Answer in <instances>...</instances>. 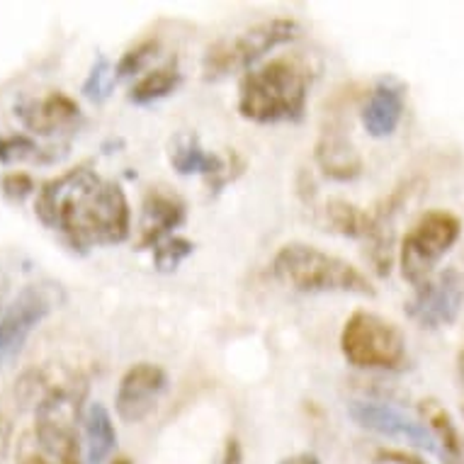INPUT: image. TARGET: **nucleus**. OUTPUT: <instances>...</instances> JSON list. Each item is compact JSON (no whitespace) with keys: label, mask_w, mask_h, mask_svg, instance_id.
I'll list each match as a JSON object with an SVG mask.
<instances>
[{"label":"nucleus","mask_w":464,"mask_h":464,"mask_svg":"<svg viewBox=\"0 0 464 464\" xmlns=\"http://www.w3.org/2000/svg\"><path fill=\"white\" fill-rule=\"evenodd\" d=\"M63 302H66V292L59 282L42 280L23 287V292L0 316V367L13 362L23 353L32 331Z\"/></svg>","instance_id":"8"},{"label":"nucleus","mask_w":464,"mask_h":464,"mask_svg":"<svg viewBox=\"0 0 464 464\" xmlns=\"http://www.w3.org/2000/svg\"><path fill=\"white\" fill-rule=\"evenodd\" d=\"M117 448L114 420L102 401H91L83 411L85 464H105Z\"/></svg>","instance_id":"18"},{"label":"nucleus","mask_w":464,"mask_h":464,"mask_svg":"<svg viewBox=\"0 0 464 464\" xmlns=\"http://www.w3.org/2000/svg\"><path fill=\"white\" fill-rule=\"evenodd\" d=\"M114 81H117V76H114V66H110V62H107L105 56H100L98 62H95V66L91 69V73H88V78H85L83 95L85 98L95 100V102H102V100L110 95V91H112Z\"/></svg>","instance_id":"22"},{"label":"nucleus","mask_w":464,"mask_h":464,"mask_svg":"<svg viewBox=\"0 0 464 464\" xmlns=\"http://www.w3.org/2000/svg\"><path fill=\"white\" fill-rule=\"evenodd\" d=\"M406 110V88L394 78H380L365 95L360 120L372 139L392 137L403 120Z\"/></svg>","instance_id":"14"},{"label":"nucleus","mask_w":464,"mask_h":464,"mask_svg":"<svg viewBox=\"0 0 464 464\" xmlns=\"http://www.w3.org/2000/svg\"><path fill=\"white\" fill-rule=\"evenodd\" d=\"M195 251V244L188 241L183 237H170L166 241H160L156 248H153V263L160 267V270H173L183 263L190 253Z\"/></svg>","instance_id":"23"},{"label":"nucleus","mask_w":464,"mask_h":464,"mask_svg":"<svg viewBox=\"0 0 464 464\" xmlns=\"http://www.w3.org/2000/svg\"><path fill=\"white\" fill-rule=\"evenodd\" d=\"M280 464H321V459L314 452H297V455L285 457Z\"/></svg>","instance_id":"27"},{"label":"nucleus","mask_w":464,"mask_h":464,"mask_svg":"<svg viewBox=\"0 0 464 464\" xmlns=\"http://www.w3.org/2000/svg\"><path fill=\"white\" fill-rule=\"evenodd\" d=\"M302 32V24L295 17H273L253 24L248 30L237 32L234 37L217 39L207 46L202 56V73L209 81L231 76L238 71H251L256 62L277 46L287 44Z\"/></svg>","instance_id":"6"},{"label":"nucleus","mask_w":464,"mask_h":464,"mask_svg":"<svg viewBox=\"0 0 464 464\" xmlns=\"http://www.w3.org/2000/svg\"><path fill=\"white\" fill-rule=\"evenodd\" d=\"M270 270L282 285L304 295H377L370 277L351 260L302 241L280 246L273 256Z\"/></svg>","instance_id":"4"},{"label":"nucleus","mask_w":464,"mask_h":464,"mask_svg":"<svg viewBox=\"0 0 464 464\" xmlns=\"http://www.w3.org/2000/svg\"><path fill=\"white\" fill-rule=\"evenodd\" d=\"M180 81H183L180 66H178L176 59H170L163 66H156L153 71H146L144 76L137 78L127 98L134 105H151L156 100H163L166 95L176 91Z\"/></svg>","instance_id":"19"},{"label":"nucleus","mask_w":464,"mask_h":464,"mask_svg":"<svg viewBox=\"0 0 464 464\" xmlns=\"http://www.w3.org/2000/svg\"><path fill=\"white\" fill-rule=\"evenodd\" d=\"M341 353L358 370L396 372L409 362L406 338L394 321L380 314L355 309L341 328Z\"/></svg>","instance_id":"5"},{"label":"nucleus","mask_w":464,"mask_h":464,"mask_svg":"<svg viewBox=\"0 0 464 464\" xmlns=\"http://www.w3.org/2000/svg\"><path fill=\"white\" fill-rule=\"evenodd\" d=\"M0 190L13 202H23L24 198H30L32 192H37V183L24 170H10V173L0 178Z\"/></svg>","instance_id":"24"},{"label":"nucleus","mask_w":464,"mask_h":464,"mask_svg":"<svg viewBox=\"0 0 464 464\" xmlns=\"http://www.w3.org/2000/svg\"><path fill=\"white\" fill-rule=\"evenodd\" d=\"M168 160L180 176H202L214 183V188H221L228 180V160L221 159L219 153L207 151L205 146L199 144L198 134L192 131H180L170 139Z\"/></svg>","instance_id":"15"},{"label":"nucleus","mask_w":464,"mask_h":464,"mask_svg":"<svg viewBox=\"0 0 464 464\" xmlns=\"http://www.w3.org/2000/svg\"><path fill=\"white\" fill-rule=\"evenodd\" d=\"M244 462V450H241V442H238L237 435H228L224 440V448L219 452V462L217 464H241Z\"/></svg>","instance_id":"26"},{"label":"nucleus","mask_w":464,"mask_h":464,"mask_svg":"<svg viewBox=\"0 0 464 464\" xmlns=\"http://www.w3.org/2000/svg\"><path fill=\"white\" fill-rule=\"evenodd\" d=\"M15 117L23 127L37 137H52L76 127L81 105L63 91H49L42 98H24L15 105Z\"/></svg>","instance_id":"12"},{"label":"nucleus","mask_w":464,"mask_h":464,"mask_svg":"<svg viewBox=\"0 0 464 464\" xmlns=\"http://www.w3.org/2000/svg\"><path fill=\"white\" fill-rule=\"evenodd\" d=\"M168 374L160 365L137 362L122 374L114 394V411L124 423H141L163 394Z\"/></svg>","instance_id":"11"},{"label":"nucleus","mask_w":464,"mask_h":464,"mask_svg":"<svg viewBox=\"0 0 464 464\" xmlns=\"http://www.w3.org/2000/svg\"><path fill=\"white\" fill-rule=\"evenodd\" d=\"M110 464H131V459H127V457H117V459H112Z\"/></svg>","instance_id":"28"},{"label":"nucleus","mask_w":464,"mask_h":464,"mask_svg":"<svg viewBox=\"0 0 464 464\" xmlns=\"http://www.w3.org/2000/svg\"><path fill=\"white\" fill-rule=\"evenodd\" d=\"M348 413L360 428H367L372 433H380L384 438H399V440L411 442L416 448L435 450V438L426 423L409 416L394 403L360 399V401L348 403Z\"/></svg>","instance_id":"10"},{"label":"nucleus","mask_w":464,"mask_h":464,"mask_svg":"<svg viewBox=\"0 0 464 464\" xmlns=\"http://www.w3.org/2000/svg\"><path fill=\"white\" fill-rule=\"evenodd\" d=\"M462 237V221L448 209H428L413 224L399 246V270L413 287L435 275V267Z\"/></svg>","instance_id":"7"},{"label":"nucleus","mask_w":464,"mask_h":464,"mask_svg":"<svg viewBox=\"0 0 464 464\" xmlns=\"http://www.w3.org/2000/svg\"><path fill=\"white\" fill-rule=\"evenodd\" d=\"M380 464H426L420 457L406 452V450H380L377 452Z\"/></svg>","instance_id":"25"},{"label":"nucleus","mask_w":464,"mask_h":464,"mask_svg":"<svg viewBox=\"0 0 464 464\" xmlns=\"http://www.w3.org/2000/svg\"><path fill=\"white\" fill-rule=\"evenodd\" d=\"M188 217L185 199L168 188H149L141 202V228H139V248H156L160 241L173 237Z\"/></svg>","instance_id":"13"},{"label":"nucleus","mask_w":464,"mask_h":464,"mask_svg":"<svg viewBox=\"0 0 464 464\" xmlns=\"http://www.w3.org/2000/svg\"><path fill=\"white\" fill-rule=\"evenodd\" d=\"M464 309V273L448 267L416 287L406 302V316L420 328L452 326Z\"/></svg>","instance_id":"9"},{"label":"nucleus","mask_w":464,"mask_h":464,"mask_svg":"<svg viewBox=\"0 0 464 464\" xmlns=\"http://www.w3.org/2000/svg\"><path fill=\"white\" fill-rule=\"evenodd\" d=\"M53 149H42V146L30 137V134H10V137H0V163H10V160H52L46 159L44 153Z\"/></svg>","instance_id":"21"},{"label":"nucleus","mask_w":464,"mask_h":464,"mask_svg":"<svg viewBox=\"0 0 464 464\" xmlns=\"http://www.w3.org/2000/svg\"><path fill=\"white\" fill-rule=\"evenodd\" d=\"M34 214L76 253L124 244L131 234L130 199L122 185L98 176L88 163L39 185Z\"/></svg>","instance_id":"1"},{"label":"nucleus","mask_w":464,"mask_h":464,"mask_svg":"<svg viewBox=\"0 0 464 464\" xmlns=\"http://www.w3.org/2000/svg\"><path fill=\"white\" fill-rule=\"evenodd\" d=\"M314 78L316 71L304 56H275L246 71L238 81V114L253 124L299 122L306 112Z\"/></svg>","instance_id":"3"},{"label":"nucleus","mask_w":464,"mask_h":464,"mask_svg":"<svg viewBox=\"0 0 464 464\" xmlns=\"http://www.w3.org/2000/svg\"><path fill=\"white\" fill-rule=\"evenodd\" d=\"M85 384L81 380L44 382L34 403V423L15 448L17 464H85L78 419Z\"/></svg>","instance_id":"2"},{"label":"nucleus","mask_w":464,"mask_h":464,"mask_svg":"<svg viewBox=\"0 0 464 464\" xmlns=\"http://www.w3.org/2000/svg\"><path fill=\"white\" fill-rule=\"evenodd\" d=\"M420 420L426 423L428 430L433 433L435 448L440 450L445 464H464V435L457 428L455 419L450 411L435 399H423L419 406Z\"/></svg>","instance_id":"17"},{"label":"nucleus","mask_w":464,"mask_h":464,"mask_svg":"<svg viewBox=\"0 0 464 464\" xmlns=\"http://www.w3.org/2000/svg\"><path fill=\"white\" fill-rule=\"evenodd\" d=\"M160 46V39L149 34V37H141L139 42L127 49V52L120 56V62L114 66V76L117 78H127V76H134L139 71H144V66L151 62L156 52H159Z\"/></svg>","instance_id":"20"},{"label":"nucleus","mask_w":464,"mask_h":464,"mask_svg":"<svg viewBox=\"0 0 464 464\" xmlns=\"http://www.w3.org/2000/svg\"><path fill=\"white\" fill-rule=\"evenodd\" d=\"M316 163L331 180H353L362 173V159L341 124L328 122L316 141Z\"/></svg>","instance_id":"16"}]
</instances>
